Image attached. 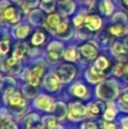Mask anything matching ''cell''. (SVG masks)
<instances>
[{
	"mask_svg": "<svg viewBox=\"0 0 128 129\" xmlns=\"http://www.w3.org/2000/svg\"><path fill=\"white\" fill-rule=\"evenodd\" d=\"M4 99H5V102L7 101V102L11 105L13 111L15 112V113L19 114V113H22V112L24 111L25 101H24V99L22 98V95H20L19 93L14 92L11 88L6 89V91H5Z\"/></svg>",
	"mask_w": 128,
	"mask_h": 129,
	"instance_id": "cell-1",
	"label": "cell"
},
{
	"mask_svg": "<svg viewBox=\"0 0 128 129\" xmlns=\"http://www.w3.org/2000/svg\"><path fill=\"white\" fill-rule=\"evenodd\" d=\"M83 22H85V18L83 17V15L76 16V17H75V19H74V23H75V25H76V26H79V25H81Z\"/></svg>",
	"mask_w": 128,
	"mask_h": 129,
	"instance_id": "cell-32",
	"label": "cell"
},
{
	"mask_svg": "<svg viewBox=\"0 0 128 129\" xmlns=\"http://www.w3.org/2000/svg\"><path fill=\"white\" fill-rule=\"evenodd\" d=\"M43 123L48 129H56L58 127V121L54 117H45L43 118Z\"/></svg>",
	"mask_w": 128,
	"mask_h": 129,
	"instance_id": "cell-14",
	"label": "cell"
},
{
	"mask_svg": "<svg viewBox=\"0 0 128 129\" xmlns=\"http://www.w3.org/2000/svg\"><path fill=\"white\" fill-rule=\"evenodd\" d=\"M115 116H116V108L112 103H110L108 105V108H107L106 112H104V119L107 121H110L115 118Z\"/></svg>",
	"mask_w": 128,
	"mask_h": 129,
	"instance_id": "cell-16",
	"label": "cell"
},
{
	"mask_svg": "<svg viewBox=\"0 0 128 129\" xmlns=\"http://www.w3.org/2000/svg\"><path fill=\"white\" fill-rule=\"evenodd\" d=\"M110 32L113 34V35L120 36V35H122V34H125L126 29H125V27L121 26V25H115V26L110 27Z\"/></svg>",
	"mask_w": 128,
	"mask_h": 129,
	"instance_id": "cell-24",
	"label": "cell"
},
{
	"mask_svg": "<svg viewBox=\"0 0 128 129\" xmlns=\"http://www.w3.org/2000/svg\"><path fill=\"white\" fill-rule=\"evenodd\" d=\"M2 129H17V127L13 122H6V123H4V128Z\"/></svg>",
	"mask_w": 128,
	"mask_h": 129,
	"instance_id": "cell-35",
	"label": "cell"
},
{
	"mask_svg": "<svg viewBox=\"0 0 128 129\" xmlns=\"http://www.w3.org/2000/svg\"><path fill=\"white\" fill-rule=\"evenodd\" d=\"M85 24L88 29L95 31V29H99L100 27H101L102 22H101V18L100 17H98V16H95V15H92V16L85 17Z\"/></svg>",
	"mask_w": 128,
	"mask_h": 129,
	"instance_id": "cell-9",
	"label": "cell"
},
{
	"mask_svg": "<svg viewBox=\"0 0 128 129\" xmlns=\"http://www.w3.org/2000/svg\"><path fill=\"white\" fill-rule=\"evenodd\" d=\"M9 50V43L6 41H2L0 42V56L1 54H6Z\"/></svg>",
	"mask_w": 128,
	"mask_h": 129,
	"instance_id": "cell-29",
	"label": "cell"
},
{
	"mask_svg": "<svg viewBox=\"0 0 128 129\" xmlns=\"http://www.w3.org/2000/svg\"><path fill=\"white\" fill-rule=\"evenodd\" d=\"M102 128H103V129H117L116 125L110 123V122H106V121H103V122H102Z\"/></svg>",
	"mask_w": 128,
	"mask_h": 129,
	"instance_id": "cell-34",
	"label": "cell"
},
{
	"mask_svg": "<svg viewBox=\"0 0 128 129\" xmlns=\"http://www.w3.org/2000/svg\"><path fill=\"white\" fill-rule=\"evenodd\" d=\"M124 69H125V64L124 63H117L113 68V73L117 76H121L124 74Z\"/></svg>",
	"mask_w": 128,
	"mask_h": 129,
	"instance_id": "cell-28",
	"label": "cell"
},
{
	"mask_svg": "<svg viewBox=\"0 0 128 129\" xmlns=\"http://www.w3.org/2000/svg\"><path fill=\"white\" fill-rule=\"evenodd\" d=\"M61 49H62V45H61L59 42H52V43H50L49 44V51L58 52V53H60Z\"/></svg>",
	"mask_w": 128,
	"mask_h": 129,
	"instance_id": "cell-27",
	"label": "cell"
},
{
	"mask_svg": "<svg viewBox=\"0 0 128 129\" xmlns=\"http://www.w3.org/2000/svg\"><path fill=\"white\" fill-rule=\"evenodd\" d=\"M65 59H67V60H69V61H75L76 60V50L74 49V48H70V49H68V50H66L65 51Z\"/></svg>",
	"mask_w": 128,
	"mask_h": 129,
	"instance_id": "cell-25",
	"label": "cell"
},
{
	"mask_svg": "<svg viewBox=\"0 0 128 129\" xmlns=\"http://www.w3.org/2000/svg\"><path fill=\"white\" fill-rule=\"evenodd\" d=\"M4 16L6 19L10 20V22H15V9L9 7V8L5 9V13H4Z\"/></svg>",
	"mask_w": 128,
	"mask_h": 129,
	"instance_id": "cell-26",
	"label": "cell"
},
{
	"mask_svg": "<svg viewBox=\"0 0 128 129\" xmlns=\"http://www.w3.org/2000/svg\"><path fill=\"white\" fill-rule=\"evenodd\" d=\"M87 112H90L92 116H97L101 112V104L100 103H90L87 105Z\"/></svg>",
	"mask_w": 128,
	"mask_h": 129,
	"instance_id": "cell-20",
	"label": "cell"
},
{
	"mask_svg": "<svg viewBox=\"0 0 128 129\" xmlns=\"http://www.w3.org/2000/svg\"><path fill=\"white\" fill-rule=\"evenodd\" d=\"M124 74L128 75V64H125V69H124Z\"/></svg>",
	"mask_w": 128,
	"mask_h": 129,
	"instance_id": "cell-37",
	"label": "cell"
},
{
	"mask_svg": "<svg viewBox=\"0 0 128 129\" xmlns=\"http://www.w3.org/2000/svg\"><path fill=\"white\" fill-rule=\"evenodd\" d=\"M87 91H86V87L84 86L83 84H76L73 87V94L78 98H84L86 95Z\"/></svg>",
	"mask_w": 128,
	"mask_h": 129,
	"instance_id": "cell-12",
	"label": "cell"
},
{
	"mask_svg": "<svg viewBox=\"0 0 128 129\" xmlns=\"http://www.w3.org/2000/svg\"><path fill=\"white\" fill-rule=\"evenodd\" d=\"M47 22H48V24H49L51 27H53V28H57V27L61 24V23H60V18H59V16L56 15V14L50 15L49 17H48Z\"/></svg>",
	"mask_w": 128,
	"mask_h": 129,
	"instance_id": "cell-19",
	"label": "cell"
},
{
	"mask_svg": "<svg viewBox=\"0 0 128 129\" xmlns=\"http://www.w3.org/2000/svg\"><path fill=\"white\" fill-rule=\"evenodd\" d=\"M103 78H104L103 73H102L101 70H99V69H97L95 67L90 69V70L86 73V79L90 83H99V82H101Z\"/></svg>",
	"mask_w": 128,
	"mask_h": 129,
	"instance_id": "cell-8",
	"label": "cell"
},
{
	"mask_svg": "<svg viewBox=\"0 0 128 129\" xmlns=\"http://www.w3.org/2000/svg\"><path fill=\"white\" fill-rule=\"evenodd\" d=\"M122 128L128 129V118H125L124 120H122Z\"/></svg>",
	"mask_w": 128,
	"mask_h": 129,
	"instance_id": "cell-36",
	"label": "cell"
},
{
	"mask_svg": "<svg viewBox=\"0 0 128 129\" xmlns=\"http://www.w3.org/2000/svg\"><path fill=\"white\" fill-rule=\"evenodd\" d=\"M124 2H125V4H126L127 6H128V0H124Z\"/></svg>",
	"mask_w": 128,
	"mask_h": 129,
	"instance_id": "cell-38",
	"label": "cell"
},
{
	"mask_svg": "<svg viewBox=\"0 0 128 129\" xmlns=\"http://www.w3.org/2000/svg\"><path fill=\"white\" fill-rule=\"evenodd\" d=\"M35 107L41 110H44V111L53 112L56 104H54L53 100L51 98H49L47 95H40L35 100Z\"/></svg>",
	"mask_w": 128,
	"mask_h": 129,
	"instance_id": "cell-5",
	"label": "cell"
},
{
	"mask_svg": "<svg viewBox=\"0 0 128 129\" xmlns=\"http://www.w3.org/2000/svg\"><path fill=\"white\" fill-rule=\"evenodd\" d=\"M59 83H60V80L57 77V75H49V76H47L44 79L45 87H47V89L50 92H56L57 89L59 88V86H60Z\"/></svg>",
	"mask_w": 128,
	"mask_h": 129,
	"instance_id": "cell-7",
	"label": "cell"
},
{
	"mask_svg": "<svg viewBox=\"0 0 128 129\" xmlns=\"http://www.w3.org/2000/svg\"><path fill=\"white\" fill-rule=\"evenodd\" d=\"M82 129H98V126L94 122H86L82 126Z\"/></svg>",
	"mask_w": 128,
	"mask_h": 129,
	"instance_id": "cell-33",
	"label": "cell"
},
{
	"mask_svg": "<svg viewBox=\"0 0 128 129\" xmlns=\"http://www.w3.org/2000/svg\"><path fill=\"white\" fill-rule=\"evenodd\" d=\"M44 68L42 66H34L28 74V83L31 86H38L43 75Z\"/></svg>",
	"mask_w": 128,
	"mask_h": 129,
	"instance_id": "cell-6",
	"label": "cell"
},
{
	"mask_svg": "<svg viewBox=\"0 0 128 129\" xmlns=\"http://www.w3.org/2000/svg\"><path fill=\"white\" fill-rule=\"evenodd\" d=\"M81 51L83 53L84 57H86L87 59H93L97 57L98 54V50L94 48V45L92 44H84L81 48Z\"/></svg>",
	"mask_w": 128,
	"mask_h": 129,
	"instance_id": "cell-10",
	"label": "cell"
},
{
	"mask_svg": "<svg viewBox=\"0 0 128 129\" xmlns=\"http://www.w3.org/2000/svg\"><path fill=\"white\" fill-rule=\"evenodd\" d=\"M113 52L117 54H125L127 52V48L121 42H116L113 44Z\"/></svg>",
	"mask_w": 128,
	"mask_h": 129,
	"instance_id": "cell-22",
	"label": "cell"
},
{
	"mask_svg": "<svg viewBox=\"0 0 128 129\" xmlns=\"http://www.w3.org/2000/svg\"><path fill=\"white\" fill-rule=\"evenodd\" d=\"M100 9L103 14L106 15H110L113 10V5L111 4L110 0H103V1L100 4Z\"/></svg>",
	"mask_w": 128,
	"mask_h": 129,
	"instance_id": "cell-11",
	"label": "cell"
},
{
	"mask_svg": "<svg viewBox=\"0 0 128 129\" xmlns=\"http://www.w3.org/2000/svg\"><path fill=\"white\" fill-rule=\"evenodd\" d=\"M87 113V108L84 107L81 102H74L69 105V113H68V118L70 120H81L82 118L86 116Z\"/></svg>",
	"mask_w": 128,
	"mask_h": 129,
	"instance_id": "cell-4",
	"label": "cell"
},
{
	"mask_svg": "<svg viewBox=\"0 0 128 129\" xmlns=\"http://www.w3.org/2000/svg\"><path fill=\"white\" fill-rule=\"evenodd\" d=\"M28 32H29L28 26H26V25H20V26H18L17 28L15 29V35H16V38H18V39H24L27 36Z\"/></svg>",
	"mask_w": 128,
	"mask_h": 129,
	"instance_id": "cell-13",
	"label": "cell"
},
{
	"mask_svg": "<svg viewBox=\"0 0 128 129\" xmlns=\"http://www.w3.org/2000/svg\"><path fill=\"white\" fill-rule=\"evenodd\" d=\"M44 40H45L44 34H43L42 32H36V33L33 35V38H32V43H33L34 45H39V44H41Z\"/></svg>",
	"mask_w": 128,
	"mask_h": 129,
	"instance_id": "cell-21",
	"label": "cell"
},
{
	"mask_svg": "<svg viewBox=\"0 0 128 129\" xmlns=\"http://www.w3.org/2000/svg\"><path fill=\"white\" fill-rule=\"evenodd\" d=\"M60 7H61V9H62L63 13H66V14H69V13H72V11L74 10V4L70 2L69 0H66V1L61 2Z\"/></svg>",
	"mask_w": 128,
	"mask_h": 129,
	"instance_id": "cell-23",
	"label": "cell"
},
{
	"mask_svg": "<svg viewBox=\"0 0 128 129\" xmlns=\"http://www.w3.org/2000/svg\"><path fill=\"white\" fill-rule=\"evenodd\" d=\"M56 75L61 83H69V80H72L75 76V68L72 64L62 63L58 67Z\"/></svg>",
	"mask_w": 128,
	"mask_h": 129,
	"instance_id": "cell-3",
	"label": "cell"
},
{
	"mask_svg": "<svg viewBox=\"0 0 128 129\" xmlns=\"http://www.w3.org/2000/svg\"><path fill=\"white\" fill-rule=\"evenodd\" d=\"M120 105H121V107L125 105V108L128 109V93H125V94L121 95V102H120Z\"/></svg>",
	"mask_w": 128,
	"mask_h": 129,
	"instance_id": "cell-31",
	"label": "cell"
},
{
	"mask_svg": "<svg viewBox=\"0 0 128 129\" xmlns=\"http://www.w3.org/2000/svg\"><path fill=\"white\" fill-rule=\"evenodd\" d=\"M54 113L57 114L59 119H63L66 116V105L63 103H57L56 104V108H54Z\"/></svg>",
	"mask_w": 128,
	"mask_h": 129,
	"instance_id": "cell-15",
	"label": "cell"
},
{
	"mask_svg": "<svg viewBox=\"0 0 128 129\" xmlns=\"http://www.w3.org/2000/svg\"><path fill=\"white\" fill-rule=\"evenodd\" d=\"M116 82H106L98 87V95L103 100H112L117 95V86Z\"/></svg>",
	"mask_w": 128,
	"mask_h": 129,
	"instance_id": "cell-2",
	"label": "cell"
},
{
	"mask_svg": "<svg viewBox=\"0 0 128 129\" xmlns=\"http://www.w3.org/2000/svg\"><path fill=\"white\" fill-rule=\"evenodd\" d=\"M68 31V24L67 23H61L58 27H57V32L58 34H62L63 32H67Z\"/></svg>",
	"mask_w": 128,
	"mask_h": 129,
	"instance_id": "cell-30",
	"label": "cell"
},
{
	"mask_svg": "<svg viewBox=\"0 0 128 129\" xmlns=\"http://www.w3.org/2000/svg\"><path fill=\"white\" fill-rule=\"evenodd\" d=\"M25 51H26V45H18L13 53V58H15L16 60H19L24 57Z\"/></svg>",
	"mask_w": 128,
	"mask_h": 129,
	"instance_id": "cell-18",
	"label": "cell"
},
{
	"mask_svg": "<svg viewBox=\"0 0 128 129\" xmlns=\"http://www.w3.org/2000/svg\"><path fill=\"white\" fill-rule=\"evenodd\" d=\"M109 67V61L107 60L104 57H99V58L97 59V61H95V68L99 69V70H104V69H107Z\"/></svg>",
	"mask_w": 128,
	"mask_h": 129,
	"instance_id": "cell-17",
	"label": "cell"
}]
</instances>
